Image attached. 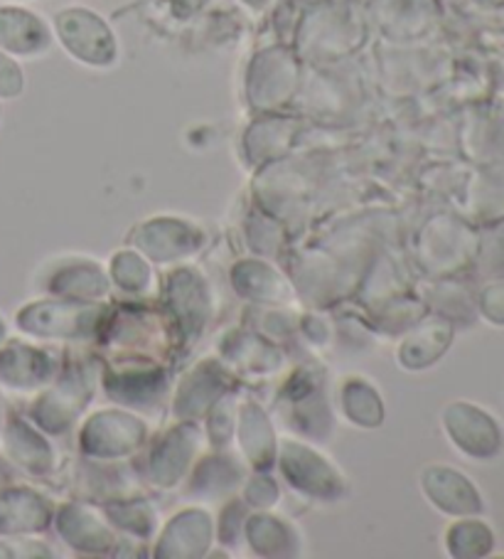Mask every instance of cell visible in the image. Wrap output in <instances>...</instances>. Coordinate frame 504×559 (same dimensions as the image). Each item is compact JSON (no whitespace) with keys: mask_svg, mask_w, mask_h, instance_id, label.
<instances>
[{"mask_svg":"<svg viewBox=\"0 0 504 559\" xmlns=\"http://www.w3.org/2000/svg\"><path fill=\"white\" fill-rule=\"evenodd\" d=\"M45 45L47 31L40 17L23 8H0V47L17 55H31Z\"/></svg>","mask_w":504,"mask_h":559,"instance_id":"obj_1","label":"cell"},{"mask_svg":"<svg viewBox=\"0 0 504 559\" xmlns=\"http://www.w3.org/2000/svg\"><path fill=\"white\" fill-rule=\"evenodd\" d=\"M21 90H23L21 67L0 52V96H17Z\"/></svg>","mask_w":504,"mask_h":559,"instance_id":"obj_2","label":"cell"},{"mask_svg":"<svg viewBox=\"0 0 504 559\" xmlns=\"http://www.w3.org/2000/svg\"><path fill=\"white\" fill-rule=\"evenodd\" d=\"M247 3H264V0H247Z\"/></svg>","mask_w":504,"mask_h":559,"instance_id":"obj_3","label":"cell"}]
</instances>
